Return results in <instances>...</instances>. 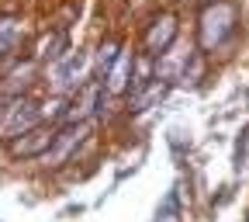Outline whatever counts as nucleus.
Returning a JSON list of instances; mask_svg holds the SVG:
<instances>
[{
  "instance_id": "1a4fd4ad",
  "label": "nucleus",
  "mask_w": 249,
  "mask_h": 222,
  "mask_svg": "<svg viewBox=\"0 0 249 222\" xmlns=\"http://www.w3.org/2000/svg\"><path fill=\"white\" fill-rule=\"evenodd\" d=\"M111 62H114V45H104V49H101V59H97L101 73H107V70H111Z\"/></svg>"
},
{
  "instance_id": "7ed1b4c3",
  "label": "nucleus",
  "mask_w": 249,
  "mask_h": 222,
  "mask_svg": "<svg viewBox=\"0 0 249 222\" xmlns=\"http://www.w3.org/2000/svg\"><path fill=\"white\" fill-rule=\"evenodd\" d=\"M83 136H87V125H76V129H66V132L59 136L55 149H52V153H45V163H59L62 156H66V153H70V149H73V146H76V142H80Z\"/></svg>"
},
{
  "instance_id": "423d86ee",
  "label": "nucleus",
  "mask_w": 249,
  "mask_h": 222,
  "mask_svg": "<svg viewBox=\"0 0 249 222\" xmlns=\"http://www.w3.org/2000/svg\"><path fill=\"white\" fill-rule=\"evenodd\" d=\"M18 42H21V24L0 18V52H11Z\"/></svg>"
},
{
  "instance_id": "0eeeda50",
  "label": "nucleus",
  "mask_w": 249,
  "mask_h": 222,
  "mask_svg": "<svg viewBox=\"0 0 249 222\" xmlns=\"http://www.w3.org/2000/svg\"><path fill=\"white\" fill-rule=\"evenodd\" d=\"M28 136H31V139H18V142H14V153H24V156H31V153H38V149H42V146L52 139V136H45V132H35V129H31Z\"/></svg>"
},
{
  "instance_id": "f03ea898",
  "label": "nucleus",
  "mask_w": 249,
  "mask_h": 222,
  "mask_svg": "<svg viewBox=\"0 0 249 222\" xmlns=\"http://www.w3.org/2000/svg\"><path fill=\"white\" fill-rule=\"evenodd\" d=\"M18 125H21L24 136L38 125V111H35V104H31V101H14V104H11V115H7V121H4L7 136H18Z\"/></svg>"
},
{
  "instance_id": "6e6552de",
  "label": "nucleus",
  "mask_w": 249,
  "mask_h": 222,
  "mask_svg": "<svg viewBox=\"0 0 249 222\" xmlns=\"http://www.w3.org/2000/svg\"><path fill=\"white\" fill-rule=\"evenodd\" d=\"M156 222H177V195H166L163 208L156 212Z\"/></svg>"
},
{
  "instance_id": "20e7f679",
  "label": "nucleus",
  "mask_w": 249,
  "mask_h": 222,
  "mask_svg": "<svg viewBox=\"0 0 249 222\" xmlns=\"http://www.w3.org/2000/svg\"><path fill=\"white\" fill-rule=\"evenodd\" d=\"M173 35H177V24H173V18H160L156 21V28L145 35V45L156 52V49H166L170 42H173Z\"/></svg>"
},
{
  "instance_id": "f257e3e1",
  "label": "nucleus",
  "mask_w": 249,
  "mask_h": 222,
  "mask_svg": "<svg viewBox=\"0 0 249 222\" xmlns=\"http://www.w3.org/2000/svg\"><path fill=\"white\" fill-rule=\"evenodd\" d=\"M232 28H235V11H232V4L218 0V4L208 7L204 18H201V42H204V49L222 45V42L232 35Z\"/></svg>"
},
{
  "instance_id": "39448f33",
  "label": "nucleus",
  "mask_w": 249,
  "mask_h": 222,
  "mask_svg": "<svg viewBox=\"0 0 249 222\" xmlns=\"http://www.w3.org/2000/svg\"><path fill=\"white\" fill-rule=\"evenodd\" d=\"M83 73V56H70L66 62H62V66L55 70V83L59 87H70V83H80L76 77Z\"/></svg>"
}]
</instances>
